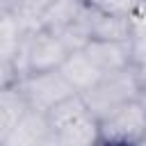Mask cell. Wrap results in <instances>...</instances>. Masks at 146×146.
I'll use <instances>...</instances> for the list:
<instances>
[{"instance_id": "14", "label": "cell", "mask_w": 146, "mask_h": 146, "mask_svg": "<svg viewBox=\"0 0 146 146\" xmlns=\"http://www.w3.org/2000/svg\"><path fill=\"white\" fill-rule=\"evenodd\" d=\"M41 146H64V144H62V141H59L55 135H48V137H46V141H43Z\"/></svg>"}, {"instance_id": "8", "label": "cell", "mask_w": 146, "mask_h": 146, "mask_svg": "<svg viewBox=\"0 0 146 146\" xmlns=\"http://www.w3.org/2000/svg\"><path fill=\"white\" fill-rule=\"evenodd\" d=\"M84 7H87L84 0H50L36 14L34 27L48 30L52 34H62L64 30H68L73 23L80 21Z\"/></svg>"}, {"instance_id": "10", "label": "cell", "mask_w": 146, "mask_h": 146, "mask_svg": "<svg viewBox=\"0 0 146 146\" xmlns=\"http://www.w3.org/2000/svg\"><path fill=\"white\" fill-rule=\"evenodd\" d=\"M59 73L75 89V94H84L103 80V73L94 66V62L87 57L84 50H71L64 64L59 66Z\"/></svg>"}, {"instance_id": "12", "label": "cell", "mask_w": 146, "mask_h": 146, "mask_svg": "<svg viewBox=\"0 0 146 146\" xmlns=\"http://www.w3.org/2000/svg\"><path fill=\"white\" fill-rule=\"evenodd\" d=\"M18 73L14 68V62L11 59H2L0 57V91L2 89H9L14 84H18Z\"/></svg>"}, {"instance_id": "2", "label": "cell", "mask_w": 146, "mask_h": 146, "mask_svg": "<svg viewBox=\"0 0 146 146\" xmlns=\"http://www.w3.org/2000/svg\"><path fill=\"white\" fill-rule=\"evenodd\" d=\"M66 55H68V48L62 43L57 34L41 27H27L14 52V68L18 78L30 73L59 71Z\"/></svg>"}, {"instance_id": "13", "label": "cell", "mask_w": 146, "mask_h": 146, "mask_svg": "<svg viewBox=\"0 0 146 146\" xmlns=\"http://www.w3.org/2000/svg\"><path fill=\"white\" fill-rule=\"evenodd\" d=\"M0 5H2L9 14H16L18 7H21V0H0Z\"/></svg>"}, {"instance_id": "3", "label": "cell", "mask_w": 146, "mask_h": 146, "mask_svg": "<svg viewBox=\"0 0 146 146\" xmlns=\"http://www.w3.org/2000/svg\"><path fill=\"white\" fill-rule=\"evenodd\" d=\"M98 125L103 144H121V146L146 144V107L139 98L116 107L105 119H100Z\"/></svg>"}, {"instance_id": "16", "label": "cell", "mask_w": 146, "mask_h": 146, "mask_svg": "<svg viewBox=\"0 0 146 146\" xmlns=\"http://www.w3.org/2000/svg\"><path fill=\"white\" fill-rule=\"evenodd\" d=\"M139 100H141V103H144V107H146V91H141V94H139Z\"/></svg>"}, {"instance_id": "5", "label": "cell", "mask_w": 146, "mask_h": 146, "mask_svg": "<svg viewBox=\"0 0 146 146\" xmlns=\"http://www.w3.org/2000/svg\"><path fill=\"white\" fill-rule=\"evenodd\" d=\"M18 89L27 103L30 110L46 114L62 100L75 96V89L64 80L59 71H46V73H30L18 80Z\"/></svg>"}, {"instance_id": "4", "label": "cell", "mask_w": 146, "mask_h": 146, "mask_svg": "<svg viewBox=\"0 0 146 146\" xmlns=\"http://www.w3.org/2000/svg\"><path fill=\"white\" fill-rule=\"evenodd\" d=\"M80 98L84 100L87 110L100 121L110 112H114L116 107L125 105L128 100L139 98V87H137L132 71L125 68V71H119V73L103 75V80L96 87H91L89 91L80 94Z\"/></svg>"}, {"instance_id": "7", "label": "cell", "mask_w": 146, "mask_h": 146, "mask_svg": "<svg viewBox=\"0 0 146 146\" xmlns=\"http://www.w3.org/2000/svg\"><path fill=\"white\" fill-rule=\"evenodd\" d=\"M82 50L103 75L130 68V41H89Z\"/></svg>"}, {"instance_id": "17", "label": "cell", "mask_w": 146, "mask_h": 146, "mask_svg": "<svg viewBox=\"0 0 146 146\" xmlns=\"http://www.w3.org/2000/svg\"><path fill=\"white\" fill-rule=\"evenodd\" d=\"M141 2H146V0H141Z\"/></svg>"}, {"instance_id": "11", "label": "cell", "mask_w": 146, "mask_h": 146, "mask_svg": "<svg viewBox=\"0 0 146 146\" xmlns=\"http://www.w3.org/2000/svg\"><path fill=\"white\" fill-rule=\"evenodd\" d=\"M84 2L105 14H116V16H128V18L144 5L141 0H84Z\"/></svg>"}, {"instance_id": "6", "label": "cell", "mask_w": 146, "mask_h": 146, "mask_svg": "<svg viewBox=\"0 0 146 146\" xmlns=\"http://www.w3.org/2000/svg\"><path fill=\"white\" fill-rule=\"evenodd\" d=\"M84 25L89 41H130L132 36V21L128 16L105 14L91 5L84 9Z\"/></svg>"}, {"instance_id": "9", "label": "cell", "mask_w": 146, "mask_h": 146, "mask_svg": "<svg viewBox=\"0 0 146 146\" xmlns=\"http://www.w3.org/2000/svg\"><path fill=\"white\" fill-rule=\"evenodd\" d=\"M50 135L46 114L27 110L5 135L2 146H41L46 137Z\"/></svg>"}, {"instance_id": "1", "label": "cell", "mask_w": 146, "mask_h": 146, "mask_svg": "<svg viewBox=\"0 0 146 146\" xmlns=\"http://www.w3.org/2000/svg\"><path fill=\"white\" fill-rule=\"evenodd\" d=\"M50 135H55L64 146H98L100 125L98 119L87 110L80 94L62 100L46 112Z\"/></svg>"}, {"instance_id": "15", "label": "cell", "mask_w": 146, "mask_h": 146, "mask_svg": "<svg viewBox=\"0 0 146 146\" xmlns=\"http://www.w3.org/2000/svg\"><path fill=\"white\" fill-rule=\"evenodd\" d=\"M7 16H9V11H7V9H5L2 5H0V23H2V21H5Z\"/></svg>"}]
</instances>
